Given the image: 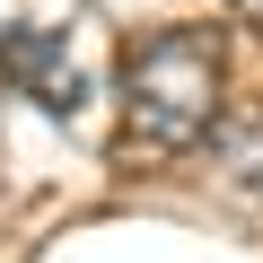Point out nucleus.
<instances>
[{
	"label": "nucleus",
	"mask_w": 263,
	"mask_h": 263,
	"mask_svg": "<svg viewBox=\"0 0 263 263\" xmlns=\"http://www.w3.org/2000/svg\"><path fill=\"white\" fill-rule=\"evenodd\" d=\"M0 79H9L18 97H35L44 114H88L97 97V53L79 27L62 18H18V27H0Z\"/></svg>",
	"instance_id": "nucleus-2"
},
{
	"label": "nucleus",
	"mask_w": 263,
	"mask_h": 263,
	"mask_svg": "<svg viewBox=\"0 0 263 263\" xmlns=\"http://www.w3.org/2000/svg\"><path fill=\"white\" fill-rule=\"evenodd\" d=\"M219 123V35L211 27H158L123 53V132L132 149H193Z\"/></svg>",
	"instance_id": "nucleus-1"
},
{
	"label": "nucleus",
	"mask_w": 263,
	"mask_h": 263,
	"mask_svg": "<svg viewBox=\"0 0 263 263\" xmlns=\"http://www.w3.org/2000/svg\"><path fill=\"white\" fill-rule=\"evenodd\" d=\"M228 9H254V18H263V0H228Z\"/></svg>",
	"instance_id": "nucleus-3"
}]
</instances>
